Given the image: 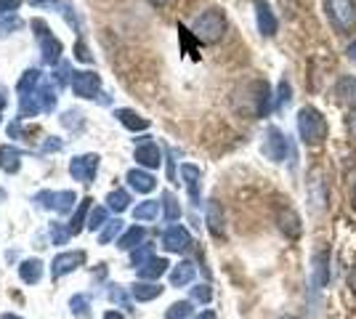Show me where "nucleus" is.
Returning <instances> with one entry per match:
<instances>
[{"label":"nucleus","instance_id":"nucleus-1","mask_svg":"<svg viewBox=\"0 0 356 319\" xmlns=\"http://www.w3.org/2000/svg\"><path fill=\"white\" fill-rule=\"evenodd\" d=\"M327 133H330L327 117L316 106H303V109L298 112V136H300V141H303L306 147H319V144H325Z\"/></svg>","mask_w":356,"mask_h":319},{"label":"nucleus","instance_id":"nucleus-2","mask_svg":"<svg viewBox=\"0 0 356 319\" xmlns=\"http://www.w3.org/2000/svg\"><path fill=\"white\" fill-rule=\"evenodd\" d=\"M192 35L200 43H205V46L218 43L223 35H226V14H223L221 8H208V11H202V14L194 19Z\"/></svg>","mask_w":356,"mask_h":319},{"label":"nucleus","instance_id":"nucleus-3","mask_svg":"<svg viewBox=\"0 0 356 319\" xmlns=\"http://www.w3.org/2000/svg\"><path fill=\"white\" fill-rule=\"evenodd\" d=\"M325 14L330 24L346 35L356 27V0H325Z\"/></svg>","mask_w":356,"mask_h":319},{"label":"nucleus","instance_id":"nucleus-4","mask_svg":"<svg viewBox=\"0 0 356 319\" xmlns=\"http://www.w3.org/2000/svg\"><path fill=\"white\" fill-rule=\"evenodd\" d=\"M30 27L35 30V40H38V46H40V54H43L45 64H59V59H61L59 38L51 35V30H48V24H45L43 19H32Z\"/></svg>","mask_w":356,"mask_h":319},{"label":"nucleus","instance_id":"nucleus-5","mask_svg":"<svg viewBox=\"0 0 356 319\" xmlns=\"http://www.w3.org/2000/svg\"><path fill=\"white\" fill-rule=\"evenodd\" d=\"M99 154H77V157H72V163H70V176H72L74 181L80 183H90L93 179H96V170H99Z\"/></svg>","mask_w":356,"mask_h":319},{"label":"nucleus","instance_id":"nucleus-6","mask_svg":"<svg viewBox=\"0 0 356 319\" xmlns=\"http://www.w3.org/2000/svg\"><path fill=\"white\" fill-rule=\"evenodd\" d=\"M290 152V141L284 136L280 128H268L266 136H264V154H266L271 163H282L284 157Z\"/></svg>","mask_w":356,"mask_h":319},{"label":"nucleus","instance_id":"nucleus-7","mask_svg":"<svg viewBox=\"0 0 356 319\" xmlns=\"http://www.w3.org/2000/svg\"><path fill=\"white\" fill-rule=\"evenodd\" d=\"M35 202L40 208H48V211H56V213H70L77 205V195L74 192H40Z\"/></svg>","mask_w":356,"mask_h":319},{"label":"nucleus","instance_id":"nucleus-8","mask_svg":"<svg viewBox=\"0 0 356 319\" xmlns=\"http://www.w3.org/2000/svg\"><path fill=\"white\" fill-rule=\"evenodd\" d=\"M72 91L80 99H96L99 88H102V77L96 72H72Z\"/></svg>","mask_w":356,"mask_h":319},{"label":"nucleus","instance_id":"nucleus-9","mask_svg":"<svg viewBox=\"0 0 356 319\" xmlns=\"http://www.w3.org/2000/svg\"><path fill=\"white\" fill-rule=\"evenodd\" d=\"M255 22H258V32L266 35V38H274L277 30H280L277 14H274V8L268 6L266 0H255Z\"/></svg>","mask_w":356,"mask_h":319},{"label":"nucleus","instance_id":"nucleus-10","mask_svg":"<svg viewBox=\"0 0 356 319\" xmlns=\"http://www.w3.org/2000/svg\"><path fill=\"white\" fill-rule=\"evenodd\" d=\"M134 157H136V163H138V165L149 167V170L163 165V152H160V147H157L154 141H149V138H141V141H138Z\"/></svg>","mask_w":356,"mask_h":319},{"label":"nucleus","instance_id":"nucleus-11","mask_svg":"<svg viewBox=\"0 0 356 319\" xmlns=\"http://www.w3.org/2000/svg\"><path fill=\"white\" fill-rule=\"evenodd\" d=\"M330 253L327 250H316L312 259V290L322 293L327 288V277H330Z\"/></svg>","mask_w":356,"mask_h":319},{"label":"nucleus","instance_id":"nucleus-12","mask_svg":"<svg viewBox=\"0 0 356 319\" xmlns=\"http://www.w3.org/2000/svg\"><path fill=\"white\" fill-rule=\"evenodd\" d=\"M163 245L165 250H170V253H186L192 247V234L184 227H170L163 234Z\"/></svg>","mask_w":356,"mask_h":319},{"label":"nucleus","instance_id":"nucleus-13","mask_svg":"<svg viewBox=\"0 0 356 319\" xmlns=\"http://www.w3.org/2000/svg\"><path fill=\"white\" fill-rule=\"evenodd\" d=\"M83 263H86V253H83V250H74V253H61V256H56V259H54V263H51V274L59 279V277L74 272V269H77V266H83Z\"/></svg>","mask_w":356,"mask_h":319},{"label":"nucleus","instance_id":"nucleus-14","mask_svg":"<svg viewBox=\"0 0 356 319\" xmlns=\"http://www.w3.org/2000/svg\"><path fill=\"white\" fill-rule=\"evenodd\" d=\"M332 93H335L338 104L356 109V77L354 75H343L341 80L335 83V91Z\"/></svg>","mask_w":356,"mask_h":319},{"label":"nucleus","instance_id":"nucleus-15","mask_svg":"<svg viewBox=\"0 0 356 319\" xmlns=\"http://www.w3.org/2000/svg\"><path fill=\"white\" fill-rule=\"evenodd\" d=\"M181 179L186 183V189H189V197H192L194 205H200V179H202V170L192 163H184L181 165Z\"/></svg>","mask_w":356,"mask_h":319},{"label":"nucleus","instance_id":"nucleus-16","mask_svg":"<svg viewBox=\"0 0 356 319\" xmlns=\"http://www.w3.org/2000/svg\"><path fill=\"white\" fill-rule=\"evenodd\" d=\"M128 183L134 186L136 192H141V195H149L154 186H157V179L149 173V170H141V167H134V170H128Z\"/></svg>","mask_w":356,"mask_h":319},{"label":"nucleus","instance_id":"nucleus-17","mask_svg":"<svg viewBox=\"0 0 356 319\" xmlns=\"http://www.w3.org/2000/svg\"><path fill=\"white\" fill-rule=\"evenodd\" d=\"M277 224H280V229H282L290 240L300 237V218H298V213L293 208H282L280 215H277Z\"/></svg>","mask_w":356,"mask_h":319},{"label":"nucleus","instance_id":"nucleus-18","mask_svg":"<svg viewBox=\"0 0 356 319\" xmlns=\"http://www.w3.org/2000/svg\"><path fill=\"white\" fill-rule=\"evenodd\" d=\"M19 165H22V152L11 144H0V170L16 173Z\"/></svg>","mask_w":356,"mask_h":319},{"label":"nucleus","instance_id":"nucleus-19","mask_svg":"<svg viewBox=\"0 0 356 319\" xmlns=\"http://www.w3.org/2000/svg\"><path fill=\"white\" fill-rule=\"evenodd\" d=\"M19 277H22V282H27V285H38V282L43 279V261H38V259L22 261Z\"/></svg>","mask_w":356,"mask_h":319},{"label":"nucleus","instance_id":"nucleus-20","mask_svg":"<svg viewBox=\"0 0 356 319\" xmlns=\"http://www.w3.org/2000/svg\"><path fill=\"white\" fill-rule=\"evenodd\" d=\"M115 117H118V120L122 122L128 131H134V133H136V131H147V128H149L147 117H141V115H138V112H134V109H118V112H115Z\"/></svg>","mask_w":356,"mask_h":319},{"label":"nucleus","instance_id":"nucleus-21","mask_svg":"<svg viewBox=\"0 0 356 319\" xmlns=\"http://www.w3.org/2000/svg\"><path fill=\"white\" fill-rule=\"evenodd\" d=\"M194 274H197V269H194L192 261H181L176 269L170 272V285H173V288H184V285L192 282Z\"/></svg>","mask_w":356,"mask_h":319},{"label":"nucleus","instance_id":"nucleus-22","mask_svg":"<svg viewBox=\"0 0 356 319\" xmlns=\"http://www.w3.org/2000/svg\"><path fill=\"white\" fill-rule=\"evenodd\" d=\"M168 266H170V263H168L165 259H149L147 263L138 269V277H141V279H149V282H154V279H160V277L168 272Z\"/></svg>","mask_w":356,"mask_h":319},{"label":"nucleus","instance_id":"nucleus-23","mask_svg":"<svg viewBox=\"0 0 356 319\" xmlns=\"http://www.w3.org/2000/svg\"><path fill=\"white\" fill-rule=\"evenodd\" d=\"M90 202H93L90 197H86V199H80V202H77V211L72 213V221L67 224V227H70V231H72V237H74V234H80V231H83V227L88 224V221H86V215L90 213Z\"/></svg>","mask_w":356,"mask_h":319},{"label":"nucleus","instance_id":"nucleus-24","mask_svg":"<svg viewBox=\"0 0 356 319\" xmlns=\"http://www.w3.org/2000/svg\"><path fill=\"white\" fill-rule=\"evenodd\" d=\"M35 99H38V104H40L43 112H54L56 109V88L51 83H40L38 91H35Z\"/></svg>","mask_w":356,"mask_h":319},{"label":"nucleus","instance_id":"nucleus-25","mask_svg":"<svg viewBox=\"0 0 356 319\" xmlns=\"http://www.w3.org/2000/svg\"><path fill=\"white\" fill-rule=\"evenodd\" d=\"M205 221H208V229L216 234V237H223V213H221V205H218L216 199H210V202H208Z\"/></svg>","mask_w":356,"mask_h":319},{"label":"nucleus","instance_id":"nucleus-26","mask_svg":"<svg viewBox=\"0 0 356 319\" xmlns=\"http://www.w3.org/2000/svg\"><path fill=\"white\" fill-rule=\"evenodd\" d=\"M38 85H40V69H27L22 80H19V85H16V91H19V99H24V96H32V93L38 91Z\"/></svg>","mask_w":356,"mask_h":319},{"label":"nucleus","instance_id":"nucleus-27","mask_svg":"<svg viewBox=\"0 0 356 319\" xmlns=\"http://www.w3.org/2000/svg\"><path fill=\"white\" fill-rule=\"evenodd\" d=\"M32 6H54V8H59L64 19H67V24H72L74 30H80V24H77V16H74V8L67 3V0H30Z\"/></svg>","mask_w":356,"mask_h":319},{"label":"nucleus","instance_id":"nucleus-28","mask_svg":"<svg viewBox=\"0 0 356 319\" xmlns=\"http://www.w3.org/2000/svg\"><path fill=\"white\" fill-rule=\"evenodd\" d=\"M131 293H134L136 301H154L157 295H163V288L157 282H136Z\"/></svg>","mask_w":356,"mask_h":319},{"label":"nucleus","instance_id":"nucleus-29","mask_svg":"<svg viewBox=\"0 0 356 319\" xmlns=\"http://www.w3.org/2000/svg\"><path fill=\"white\" fill-rule=\"evenodd\" d=\"M157 213H160V202L157 199H147V202H141V205L134 208V218L136 221H154Z\"/></svg>","mask_w":356,"mask_h":319},{"label":"nucleus","instance_id":"nucleus-30","mask_svg":"<svg viewBox=\"0 0 356 319\" xmlns=\"http://www.w3.org/2000/svg\"><path fill=\"white\" fill-rule=\"evenodd\" d=\"M144 240V229L141 227H131L125 234H120L118 247L120 250H136V245Z\"/></svg>","mask_w":356,"mask_h":319},{"label":"nucleus","instance_id":"nucleus-31","mask_svg":"<svg viewBox=\"0 0 356 319\" xmlns=\"http://www.w3.org/2000/svg\"><path fill=\"white\" fill-rule=\"evenodd\" d=\"M106 205H109V211H115V213L128 211V205H131V195H128L125 189H115V192H109V195H106Z\"/></svg>","mask_w":356,"mask_h":319},{"label":"nucleus","instance_id":"nucleus-32","mask_svg":"<svg viewBox=\"0 0 356 319\" xmlns=\"http://www.w3.org/2000/svg\"><path fill=\"white\" fill-rule=\"evenodd\" d=\"M163 208H165V221H178L181 218V205L173 197V192H165L163 195Z\"/></svg>","mask_w":356,"mask_h":319},{"label":"nucleus","instance_id":"nucleus-33","mask_svg":"<svg viewBox=\"0 0 356 319\" xmlns=\"http://www.w3.org/2000/svg\"><path fill=\"white\" fill-rule=\"evenodd\" d=\"M106 224H109V213H106V208H90L88 224H86V227H88L90 231H99V229L106 227Z\"/></svg>","mask_w":356,"mask_h":319},{"label":"nucleus","instance_id":"nucleus-34","mask_svg":"<svg viewBox=\"0 0 356 319\" xmlns=\"http://www.w3.org/2000/svg\"><path fill=\"white\" fill-rule=\"evenodd\" d=\"M120 231H122V221H120V218L109 221V224L102 229V234H99V245H109L115 237H120Z\"/></svg>","mask_w":356,"mask_h":319},{"label":"nucleus","instance_id":"nucleus-35","mask_svg":"<svg viewBox=\"0 0 356 319\" xmlns=\"http://www.w3.org/2000/svg\"><path fill=\"white\" fill-rule=\"evenodd\" d=\"M192 317V304L189 301H178L165 311V319H189Z\"/></svg>","mask_w":356,"mask_h":319},{"label":"nucleus","instance_id":"nucleus-36","mask_svg":"<svg viewBox=\"0 0 356 319\" xmlns=\"http://www.w3.org/2000/svg\"><path fill=\"white\" fill-rule=\"evenodd\" d=\"M290 99H293V88H290V83H287V80H280V85H277V99H274V109H282Z\"/></svg>","mask_w":356,"mask_h":319},{"label":"nucleus","instance_id":"nucleus-37","mask_svg":"<svg viewBox=\"0 0 356 319\" xmlns=\"http://www.w3.org/2000/svg\"><path fill=\"white\" fill-rule=\"evenodd\" d=\"M51 234H54V245H67L70 243V237H72L70 227H64V224H59V221L51 224Z\"/></svg>","mask_w":356,"mask_h":319},{"label":"nucleus","instance_id":"nucleus-38","mask_svg":"<svg viewBox=\"0 0 356 319\" xmlns=\"http://www.w3.org/2000/svg\"><path fill=\"white\" fill-rule=\"evenodd\" d=\"M70 309H72L74 317H88V298L86 295H72Z\"/></svg>","mask_w":356,"mask_h":319},{"label":"nucleus","instance_id":"nucleus-39","mask_svg":"<svg viewBox=\"0 0 356 319\" xmlns=\"http://www.w3.org/2000/svg\"><path fill=\"white\" fill-rule=\"evenodd\" d=\"M149 259H154V256H152V245H141L138 250H134V256H131V263L141 269V266H144Z\"/></svg>","mask_w":356,"mask_h":319},{"label":"nucleus","instance_id":"nucleus-40","mask_svg":"<svg viewBox=\"0 0 356 319\" xmlns=\"http://www.w3.org/2000/svg\"><path fill=\"white\" fill-rule=\"evenodd\" d=\"M106 295H109V301H115V304L122 306L125 311H131V301L125 298V293H122V288H120V285H112V288H109V293H106Z\"/></svg>","mask_w":356,"mask_h":319},{"label":"nucleus","instance_id":"nucleus-41","mask_svg":"<svg viewBox=\"0 0 356 319\" xmlns=\"http://www.w3.org/2000/svg\"><path fill=\"white\" fill-rule=\"evenodd\" d=\"M192 298L200 301V304H208L210 298H213V290L208 285H197V288H192Z\"/></svg>","mask_w":356,"mask_h":319},{"label":"nucleus","instance_id":"nucleus-42","mask_svg":"<svg viewBox=\"0 0 356 319\" xmlns=\"http://www.w3.org/2000/svg\"><path fill=\"white\" fill-rule=\"evenodd\" d=\"M74 59L83 61V64H90V61H93V56H90L88 46H86L83 40H77V46H74Z\"/></svg>","mask_w":356,"mask_h":319},{"label":"nucleus","instance_id":"nucleus-43","mask_svg":"<svg viewBox=\"0 0 356 319\" xmlns=\"http://www.w3.org/2000/svg\"><path fill=\"white\" fill-rule=\"evenodd\" d=\"M61 125H64V128H80V112H74V109L64 112V115H61Z\"/></svg>","mask_w":356,"mask_h":319},{"label":"nucleus","instance_id":"nucleus-44","mask_svg":"<svg viewBox=\"0 0 356 319\" xmlns=\"http://www.w3.org/2000/svg\"><path fill=\"white\" fill-rule=\"evenodd\" d=\"M24 0H0V14L6 16V14H14L16 8L22 6Z\"/></svg>","mask_w":356,"mask_h":319},{"label":"nucleus","instance_id":"nucleus-45","mask_svg":"<svg viewBox=\"0 0 356 319\" xmlns=\"http://www.w3.org/2000/svg\"><path fill=\"white\" fill-rule=\"evenodd\" d=\"M61 149V138H56V136H51L48 141L43 144V149L40 152H59Z\"/></svg>","mask_w":356,"mask_h":319},{"label":"nucleus","instance_id":"nucleus-46","mask_svg":"<svg viewBox=\"0 0 356 319\" xmlns=\"http://www.w3.org/2000/svg\"><path fill=\"white\" fill-rule=\"evenodd\" d=\"M0 27H3V30H16V27H22V22H19V19H14V16L8 19V14H6V16H3V22H0Z\"/></svg>","mask_w":356,"mask_h":319},{"label":"nucleus","instance_id":"nucleus-47","mask_svg":"<svg viewBox=\"0 0 356 319\" xmlns=\"http://www.w3.org/2000/svg\"><path fill=\"white\" fill-rule=\"evenodd\" d=\"M348 131H351L356 138V109H351V115H348Z\"/></svg>","mask_w":356,"mask_h":319},{"label":"nucleus","instance_id":"nucleus-48","mask_svg":"<svg viewBox=\"0 0 356 319\" xmlns=\"http://www.w3.org/2000/svg\"><path fill=\"white\" fill-rule=\"evenodd\" d=\"M348 288H351V293L356 295V266L351 269V274H348Z\"/></svg>","mask_w":356,"mask_h":319},{"label":"nucleus","instance_id":"nucleus-49","mask_svg":"<svg viewBox=\"0 0 356 319\" xmlns=\"http://www.w3.org/2000/svg\"><path fill=\"white\" fill-rule=\"evenodd\" d=\"M6 104H8V99H6V91H3V88H0V112H3V109H6Z\"/></svg>","mask_w":356,"mask_h":319},{"label":"nucleus","instance_id":"nucleus-50","mask_svg":"<svg viewBox=\"0 0 356 319\" xmlns=\"http://www.w3.org/2000/svg\"><path fill=\"white\" fill-rule=\"evenodd\" d=\"M348 59L356 61V40H354V43H351V46H348Z\"/></svg>","mask_w":356,"mask_h":319},{"label":"nucleus","instance_id":"nucleus-51","mask_svg":"<svg viewBox=\"0 0 356 319\" xmlns=\"http://www.w3.org/2000/svg\"><path fill=\"white\" fill-rule=\"evenodd\" d=\"M194 319H216V314L213 311H202V314H197Z\"/></svg>","mask_w":356,"mask_h":319},{"label":"nucleus","instance_id":"nucleus-52","mask_svg":"<svg viewBox=\"0 0 356 319\" xmlns=\"http://www.w3.org/2000/svg\"><path fill=\"white\" fill-rule=\"evenodd\" d=\"M104 319H122V314H120V311H106Z\"/></svg>","mask_w":356,"mask_h":319},{"label":"nucleus","instance_id":"nucleus-53","mask_svg":"<svg viewBox=\"0 0 356 319\" xmlns=\"http://www.w3.org/2000/svg\"><path fill=\"white\" fill-rule=\"evenodd\" d=\"M149 3H152V6H165L168 0H149Z\"/></svg>","mask_w":356,"mask_h":319},{"label":"nucleus","instance_id":"nucleus-54","mask_svg":"<svg viewBox=\"0 0 356 319\" xmlns=\"http://www.w3.org/2000/svg\"><path fill=\"white\" fill-rule=\"evenodd\" d=\"M351 199H354V208H356V181H354V189H351Z\"/></svg>","mask_w":356,"mask_h":319},{"label":"nucleus","instance_id":"nucleus-55","mask_svg":"<svg viewBox=\"0 0 356 319\" xmlns=\"http://www.w3.org/2000/svg\"><path fill=\"white\" fill-rule=\"evenodd\" d=\"M0 319H22V317H16V314H3Z\"/></svg>","mask_w":356,"mask_h":319},{"label":"nucleus","instance_id":"nucleus-56","mask_svg":"<svg viewBox=\"0 0 356 319\" xmlns=\"http://www.w3.org/2000/svg\"><path fill=\"white\" fill-rule=\"evenodd\" d=\"M284 319H293V317H284Z\"/></svg>","mask_w":356,"mask_h":319}]
</instances>
